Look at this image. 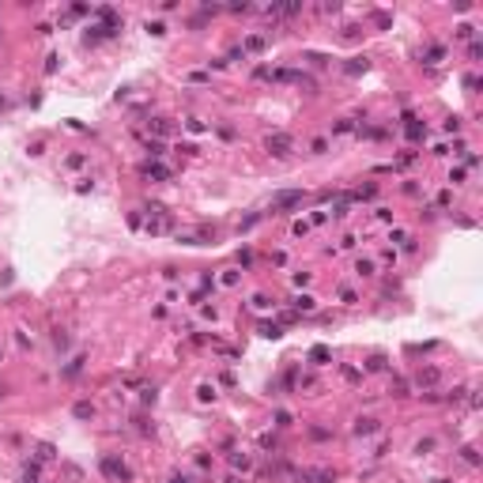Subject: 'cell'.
Returning <instances> with one entry per match:
<instances>
[{
  "mask_svg": "<svg viewBox=\"0 0 483 483\" xmlns=\"http://www.w3.org/2000/svg\"><path fill=\"white\" fill-rule=\"evenodd\" d=\"M291 148H295V144H291V136H287V132H276V136H268V151L276 155V159H287V155H291Z\"/></svg>",
  "mask_w": 483,
  "mask_h": 483,
  "instance_id": "6da1fadb",
  "label": "cell"
},
{
  "mask_svg": "<svg viewBox=\"0 0 483 483\" xmlns=\"http://www.w3.org/2000/svg\"><path fill=\"white\" fill-rule=\"evenodd\" d=\"M295 204H302V193H276L272 196V212H287V208H295Z\"/></svg>",
  "mask_w": 483,
  "mask_h": 483,
  "instance_id": "7a4b0ae2",
  "label": "cell"
},
{
  "mask_svg": "<svg viewBox=\"0 0 483 483\" xmlns=\"http://www.w3.org/2000/svg\"><path fill=\"white\" fill-rule=\"evenodd\" d=\"M102 472L113 476V480H125V483L132 480V472H129V468H125L121 461H113V457H102Z\"/></svg>",
  "mask_w": 483,
  "mask_h": 483,
  "instance_id": "3957f363",
  "label": "cell"
},
{
  "mask_svg": "<svg viewBox=\"0 0 483 483\" xmlns=\"http://www.w3.org/2000/svg\"><path fill=\"white\" fill-rule=\"evenodd\" d=\"M377 430V419H359L355 423V434H374Z\"/></svg>",
  "mask_w": 483,
  "mask_h": 483,
  "instance_id": "277c9868",
  "label": "cell"
},
{
  "mask_svg": "<svg viewBox=\"0 0 483 483\" xmlns=\"http://www.w3.org/2000/svg\"><path fill=\"white\" fill-rule=\"evenodd\" d=\"M75 415H79V419H91V415H95V408H91L87 400H79V404H75Z\"/></svg>",
  "mask_w": 483,
  "mask_h": 483,
  "instance_id": "5b68a950",
  "label": "cell"
},
{
  "mask_svg": "<svg viewBox=\"0 0 483 483\" xmlns=\"http://www.w3.org/2000/svg\"><path fill=\"white\" fill-rule=\"evenodd\" d=\"M347 72H351V75H359V72H366V57H355L351 65H347Z\"/></svg>",
  "mask_w": 483,
  "mask_h": 483,
  "instance_id": "8992f818",
  "label": "cell"
},
{
  "mask_svg": "<svg viewBox=\"0 0 483 483\" xmlns=\"http://www.w3.org/2000/svg\"><path fill=\"white\" fill-rule=\"evenodd\" d=\"M144 174H148V178H166V170H162L159 162H155V166H151V162H148V166H144Z\"/></svg>",
  "mask_w": 483,
  "mask_h": 483,
  "instance_id": "52a82bcc",
  "label": "cell"
},
{
  "mask_svg": "<svg viewBox=\"0 0 483 483\" xmlns=\"http://www.w3.org/2000/svg\"><path fill=\"white\" fill-rule=\"evenodd\" d=\"M310 359H313V363H325V359H329V347H313Z\"/></svg>",
  "mask_w": 483,
  "mask_h": 483,
  "instance_id": "ba28073f",
  "label": "cell"
},
{
  "mask_svg": "<svg viewBox=\"0 0 483 483\" xmlns=\"http://www.w3.org/2000/svg\"><path fill=\"white\" fill-rule=\"evenodd\" d=\"M260 333L272 336V340H279V336H283V333H279V325H260Z\"/></svg>",
  "mask_w": 483,
  "mask_h": 483,
  "instance_id": "9c48e42d",
  "label": "cell"
},
{
  "mask_svg": "<svg viewBox=\"0 0 483 483\" xmlns=\"http://www.w3.org/2000/svg\"><path fill=\"white\" fill-rule=\"evenodd\" d=\"M196 397H200V400H215V389L212 385H200V389H196Z\"/></svg>",
  "mask_w": 483,
  "mask_h": 483,
  "instance_id": "30bf717a",
  "label": "cell"
},
{
  "mask_svg": "<svg viewBox=\"0 0 483 483\" xmlns=\"http://www.w3.org/2000/svg\"><path fill=\"white\" fill-rule=\"evenodd\" d=\"M355 272H359V276H374V264H370V260H359V268H355Z\"/></svg>",
  "mask_w": 483,
  "mask_h": 483,
  "instance_id": "8fae6325",
  "label": "cell"
},
{
  "mask_svg": "<svg viewBox=\"0 0 483 483\" xmlns=\"http://www.w3.org/2000/svg\"><path fill=\"white\" fill-rule=\"evenodd\" d=\"M442 53H446V49H442V45H434V49H430V53H427V61H430V65H434V61H442Z\"/></svg>",
  "mask_w": 483,
  "mask_h": 483,
  "instance_id": "7c38bea8",
  "label": "cell"
},
{
  "mask_svg": "<svg viewBox=\"0 0 483 483\" xmlns=\"http://www.w3.org/2000/svg\"><path fill=\"white\" fill-rule=\"evenodd\" d=\"M295 306H298V310H313V298H310V295H302V298L295 302Z\"/></svg>",
  "mask_w": 483,
  "mask_h": 483,
  "instance_id": "4fadbf2b",
  "label": "cell"
},
{
  "mask_svg": "<svg viewBox=\"0 0 483 483\" xmlns=\"http://www.w3.org/2000/svg\"><path fill=\"white\" fill-rule=\"evenodd\" d=\"M230 461H234V468H246V464H249V457H246V453H234Z\"/></svg>",
  "mask_w": 483,
  "mask_h": 483,
  "instance_id": "5bb4252c",
  "label": "cell"
},
{
  "mask_svg": "<svg viewBox=\"0 0 483 483\" xmlns=\"http://www.w3.org/2000/svg\"><path fill=\"white\" fill-rule=\"evenodd\" d=\"M313 480H317V483H336V476H333V472H317Z\"/></svg>",
  "mask_w": 483,
  "mask_h": 483,
  "instance_id": "9a60e30c",
  "label": "cell"
},
{
  "mask_svg": "<svg viewBox=\"0 0 483 483\" xmlns=\"http://www.w3.org/2000/svg\"><path fill=\"white\" fill-rule=\"evenodd\" d=\"M170 483H193V480H189V476H174Z\"/></svg>",
  "mask_w": 483,
  "mask_h": 483,
  "instance_id": "2e32d148",
  "label": "cell"
}]
</instances>
